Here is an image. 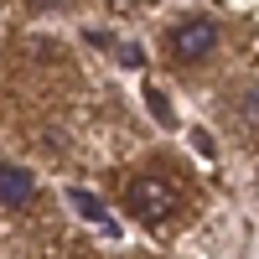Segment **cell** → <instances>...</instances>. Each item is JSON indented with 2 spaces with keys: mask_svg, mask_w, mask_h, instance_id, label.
Wrapping results in <instances>:
<instances>
[{
  "mask_svg": "<svg viewBox=\"0 0 259 259\" xmlns=\"http://www.w3.org/2000/svg\"><path fill=\"white\" fill-rule=\"evenodd\" d=\"M124 207H130V218H135V223L161 228L171 212L182 207V192H177L171 177H161V171H140V177L124 187Z\"/></svg>",
  "mask_w": 259,
  "mask_h": 259,
  "instance_id": "6da1fadb",
  "label": "cell"
},
{
  "mask_svg": "<svg viewBox=\"0 0 259 259\" xmlns=\"http://www.w3.org/2000/svg\"><path fill=\"white\" fill-rule=\"evenodd\" d=\"M218 41H223V31L212 26L207 16H187V21H177V26L166 31V57L182 62V68H192V62H202V57L218 52Z\"/></svg>",
  "mask_w": 259,
  "mask_h": 259,
  "instance_id": "7a4b0ae2",
  "label": "cell"
},
{
  "mask_svg": "<svg viewBox=\"0 0 259 259\" xmlns=\"http://www.w3.org/2000/svg\"><path fill=\"white\" fill-rule=\"evenodd\" d=\"M36 197V182L26 166H0V202L6 207H26Z\"/></svg>",
  "mask_w": 259,
  "mask_h": 259,
  "instance_id": "3957f363",
  "label": "cell"
},
{
  "mask_svg": "<svg viewBox=\"0 0 259 259\" xmlns=\"http://www.w3.org/2000/svg\"><path fill=\"white\" fill-rule=\"evenodd\" d=\"M68 202L78 207V218H83V223H94V228L104 233V239H119V223L104 212V202H99V197H89L83 187H73V192H68Z\"/></svg>",
  "mask_w": 259,
  "mask_h": 259,
  "instance_id": "277c9868",
  "label": "cell"
},
{
  "mask_svg": "<svg viewBox=\"0 0 259 259\" xmlns=\"http://www.w3.org/2000/svg\"><path fill=\"white\" fill-rule=\"evenodd\" d=\"M114 57L124 62V68H145V52L135 47V41H114Z\"/></svg>",
  "mask_w": 259,
  "mask_h": 259,
  "instance_id": "5b68a950",
  "label": "cell"
},
{
  "mask_svg": "<svg viewBox=\"0 0 259 259\" xmlns=\"http://www.w3.org/2000/svg\"><path fill=\"white\" fill-rule=\"evenodd\" d=\"M145 104H150V114H156L161 124H171V104H166V94H161V89H145Z\"/></svg>",
  "mask_w": 259,
  "mask_h": 259,
  "instance_id": "8992f818",
  "label": "cell"
},
{
  "mask_svg": "<svg viewBox=\"0 0 259 259\" xmlns=\"http://www.w3.org/2000/svg\"><path fill=\"white\" fill-rule=\"evenodd\" d=\"M31 11H57V0H26Z\"/></svg>",
  "mask_w": 259,
  "mask_h": 259,
  "instance_id": "52a82bcc",
  "label": "cell"
}]
</instances>
